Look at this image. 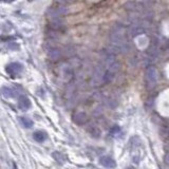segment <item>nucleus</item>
Segmentation results:
<instances>
[{"label":"nucleus","instance_id":"obj_3","mask_svg":"<svg viewBox=\"0 0 169 169\" xmlns=\"http://www.w3.org/2000/svg\"><path fill=\"white\" fill-rule=\"evenodd\" d=\"M157 69L154 67L147 68V70L145 72V87L146 90L151 91L152 89H154V87L157 86Z\"/></svg>","mask_w":169,"mask_h":169},{"label":"nucleus","instance_id":"obj_5","mask_svg":"<svg viewBox=\"0 0 169 169\" xmlns=\"http://www.w3.org/2000/svg\"><path fill=\"white\" fill-rule=\"evenodd\" d=\"M22 70H23L22 65L19 63V62H12L7 67V72L12 77H15V76L19 75V74L22 72Z\"/></svg>","mask_w":169,"mask_h":169},{"label":"nucleus","instance_id":"obj_4","mask_svg":"<svg viewBox=\"0 0 169 169\" xmlns=\"http://www.w3.org/2000/svg\"><path fill=\"white\" fill-rule=\"evenodd\" d=\"M105 73H106V68L105 66L101 63L97 67L95 68V70L93 72V76H92V85L93 86H99L102 84H104V77Z\"/></svg>","mask_w":169,"mask_h":169},{"label":"nucleus","instance_id":"obj_16","mask_svg":"<svg viewBox=\"0 0 169 169\" xmlns=\"http://www.w3.org/2000/svg\"><path fill=\"white\" fill-rule=\"evenodd\" d=\"M164 161H165V163H166V164H167V165H169V152H167V153L165 154Z\"/></svg>","mask_w":169,"mask_h":169},{"label":"nucleus","instance_id":"obj_15","mask_svg":"<svg viewBox=\"0 0 169 169\" xmlns=\"http://www.w3.org/2000/svg\"><path fill=\"white\" fill-rule=\"evenodd\" d=\"M120 131H121L120 127H118V126H114V127L112 128V130H111V133L114 134V133H117V132H120Z\"/></svg>","mask_w":169,"mask_h":169},{"label":"nucleus","instance_id":"obj_7","mask_svg":"<svg viewBox=\"0 0 169 169\" xmlns=\"http://www.w3.org/2000/svg\"><path fill=\"white\" fill-rule=\"evenodd\" d=\"M99 163H101L102 166L109 169H113L116 167V163L115 161L111 159L110 157H102L101 160H99Z\"/></svg>","mask_w":169,"mask_h":169},{"label":"nucleus","instance_id":"obj_6","mask_svg":"<svg viewBox=\"0 0 169 169\" xmlns=\"http://www.w3.org/2000/svg\"><path fill=\"white\" fill-rule=\"evenodd\" d=\"M72 120L76 125H85L88 122V115L84 111H76L72 115Z\"/></svg>","mask_w":169,"mask_h":169},{"label":"nucleus","instance_id":"obj_14","mask_svg":"<svg viewBox=\"0 0 169 169\" xmlns=\"http://www.w3.org/2000/svg\"><path fill=\"white\" fill-rule=\"evenodd\" d=\"M55 1L60 4H66V3H71V2H73L74 0H55Z\"/></svg>","mask_w":169,"mask_h":169},{"label":"nucleus","instance_id":"obj_11","mask_svg":"<svg viewBox=\"0 0 169 169\" xmlns=\"http://www.w3.org/2000/svg\"><path fill=\"white\" fill-rule=\"evenodd\" d=\"M1 93L4 98H11V97H14V96H15V91L10 87H2Z\"/></svg>","mask_w":169,"mask_h":169},{"label":"nucleus","instance_id":"obj_19","mask_svg":"<svg viewBox=\"0 0 169 169\" xmlns=\"http://www.w3.org/2000/svg\"><path fill=\"white\" fill-rule=\"evenodd\" d=\"M127 169H135V168H133V167H128Z\"/></svg>","mask_w":169,"mask_h":169},{"label":"nucleus","instance_id":"obj_1","mask_svg":"<svg viewBox=\"0 0 169 169\" xmlns=\"http://www.w3.org/2000/svg\"><path fill=\"white\" fill-rule=\"evenodd\" d=\"M110 48L113 53H126L129 51L130 46L125 37V27L122 24L115 26L110 32Z\"/></svg>","mask_w":169,"mask_h":169},{"label":"nucleus","instance_id":"obj_17","mask_svg":"<svg viewBox=\"0 0 169 169\" xmlns=\"http://www.w3.org/2000/svg\"><path fill=\"white\" fill-rule=\"evenodd\" d=\"M163 130H164V133H165L166 135H167V137H169V126L165 127V128L163 129Z\"/></svg>","mask_w":169,"mask_h":169},{"label":"nucleus","instance_id":"obj_13","mask_svg":"<svg viewBox=\"0 0 169 169\" xmlns=\"http://www.w3.org/2000/svg\"><path fill=\"white\" fill-rule=\"evenodd\" d=\"M20 123L22 124V126L26 127V128H32L33 127V121L30 120L29 117H26V116L20 117Z\"/></svg>","mask_w":169,"mask_h":169},{"label":"nucleus","instance_id":"obj_9","mask_svg":"<svg viewBox=\"0 0 169 169\" xmlns=\"http://www.w3.org/2000/svg\"><path fill=\"white\" fill-rule=\"evenodd\" d=\"M48 57H49V59L52 60V62H56V60L60 59V57H62V51L57 48L50 49L48 52Z\"/></svg>","mask_w":169,"mask_h":169},{"label":"nucleus","instance_id":"obj_8","mask_svg":"<svg viewBox=\"0 0 169 169\" xmlns=\"http://www.w3.org/2000/svg\"><path fill=\"white\" fill-rule=\"evenodd\" d=\"M18 106L21 110H27L31 108V101L26 95H20L18 99Z\"/></svg>","mask_w":169,"mask_h":169},{"label":"nucleus","instance_id":"obj_2","mask_svg":"<svg viewBox=\"0 0 169 169\" xmlns=\"http://www.w3.org/2000/svg\"><path fill=\"white\" fill-rule=\"evenodd\" d=\"M102 65L105 66L106 70L112 72L114 74L120 70V62L116 59L115 53H113L111 50L102 53Z\"/></svg>","mask_w":169,"mask_h":169},{"label":"nucleus","instance_id":"obj_20","mask_svg":"<svg viewBox=\"0 0 169 169\" xmlns=\"http://www.w3.org/2000/svg\"><path fill=\"white\" fill-rule=\"evenodd\" d=\"M168 47H169V42H168Z\"/></svg>","mask_w":169,"mask_h":169},{"label":"nucleus","instance_id":"obj_18","mask_svg":"<svg viewBox=\"0 0 169 169\" xmlns=\"http://www.w3.org/2000/svg\"><path fill=\"white\" fill-rule=\"evenodd\" d=\"M3 2H13L14 0H2Z\"/></svg>","mask_w":169,"mask_h":169},{"label":"nucleus","instance_id":"obj_12","mask_svg":"<svg viewBox=\"0 0 169 169\" xmlns=\"http://www.w3.org/2000/svg\"><path fill=\"white\" fill-rule=\"evenodd\" d=\"M33 137H34V140L36 142L41 143V142H45L46 141L47 134L42 131H36V132H34V134H33Z\"/></svg>","mask_w":169,"mask_h":169},{"label":"nucleus","instance_id":"obj_10","mask_svg":"<svg viewBox=\"0 0 169 169\" xmlns=\"http://www.w3.org/2000/svg\"><path fill=\"white\" fill-rule=\"evenodd\" d=\"M87 132L89 133L92 137H95L97 138L102 135V131L98 127L94 126V125H90V126L87 127Z\"/></svg>","mask_w":169,"mask_h":169}]
</instances>
